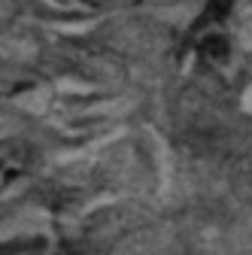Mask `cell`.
Returning <instances> with one entry per match:
<instances>
[{
    "mask_svg": "<svg viewBox=\"0 0 252 255\" xmlns=\"http://www.w3.org/2000/svg\"><path fill=\"white\" fill-rule=\"evenodd\" d=\"M91 6L104 9H131V6H158V3H176V0H85Z\"/></svg>",
    "mask_w": 252,
    "mask_h": 255,
    "instance_id": "3957f363",
    "label": "cell"
},
{
    "mask_svg": "<svg viewBox=\"0 0 252 255\" xmlns=\"http://www.w3.org/2000/svg\"><path fill=\"white\" fill-rule=\"evenodd\" d=\"M30 170V146L18 137L0 140V191H6Z\"/></svg>",
    "mask_w": 252,
    "mask_h": 255,
    "instance_id": "6da1fadb",
    "label": "cell"
},
{
    "mask_svg": "<svg viewBox=\"0 0 252 255\" xmlns=\"http://www.w3.org/2000/svg\"><path fill=\"white\" fill-rule=\"evenodd\" d=\"M198 52L210 61V64H225L231 58V37L222 30V24H210L201 40H198Z\"/></svg>",
    "mask_w": 252,
    "mask_h": 255,
    "instance_id": "7a4b0ae2",
    "label": "cell"
}]
</instances>
